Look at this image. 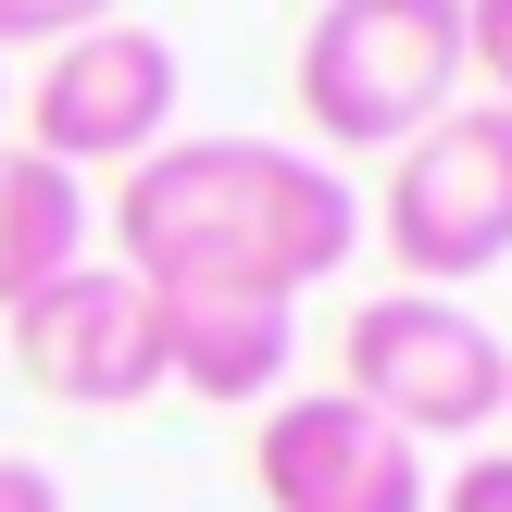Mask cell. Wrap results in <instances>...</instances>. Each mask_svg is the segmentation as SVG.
<instances>
[{
  "label": "cell",
  "mask_w": 512,
  "mask_h": 512,
  "mask_svg": "<svg viewBox=\"0 0 512 512\" xmlns=\"http://www.w3.org/2000/svg\"><path fill=\"white\" fill-rule=\"evenodd\" d=\"M113 238L138 288L300 300L363 250V188L300 138H163L150 163H125Z\"/></svg>",
  "instance_id": "cell-1"
},
{
  "label": "cell",
  "mask_w": 512,
  "mask_h": 512,
  "mask_svg": "<svg viewBox=\"0 0 512 512\" xmlns=\"http://www.w3.org/2000/svg\"><path fill=\"white\" fill-rule=\"evenodd\" d=\"M463 88V0H325L300 25L288 100L313 150H400Z\"/></svg>",
  "instance_id": "cell-2"
},
{
  "label": "cell",
  "mask_w": 512,
  "mask_h": 512,
  "mask_svg": "<svg viewBox=\"0 0 512 512\" xmlns=\"http://www.w3.org/2000/svg\"><path fill=\"white\" fill-rule=\"evenodd\" d=\"M375 238H388L400 288H438V300L512 263V113L500 100H450L425 138L388 150Z\"/></svg>",
  "instance_id": "cell-3"
},
{
  "label": "cell",
  "mask_w": 512,
  "mask_h": 512,
  "mask_svg": "<svg viewBox=\"0 0 512 512\" xmlns=\"http://www.w3.org/2000/svg\"><path fill=\"white\" fill-rule=\"evenodd\" d=\"M338 388L363 400V413H388L400 438H488L500 425V388H512V350L488 338V313H463V300H438V288H388V300H363L350 313V338H338Z\"/></svg>",
  "instance_id": "cell-4"
},
{
  "label": "cell",
  "mask_w": 512,
  "mask_h": 512,
  "mask_svg": "<svg viewBox=\"0 0 512 512\" xmlns=\"http://www.w3.org/2000/svg\"><path fill=\"white\" fill-rule=\"evenodd\" d=\"M175 88H188V75H175V38L138 25V13H113V25H88V38L38 50L25 150L63 163V175H88V163H150L163 125H175Z\"/></svg>",
  "instance_id": "cell-5"
},
{
  "label": "cell",
  "mask_w": 512,
  "mask_h": 512,
  "mask_svg": "<svg viewBox=\"0 0 512 512\" xmlns=\"http://www.w3.org/2000/svg\"><path fill=\"white\" fill-rule=\"evenodd\" d=\"M13 363L25 388L75 400V413H125V400H163V300L125 263H75L38 300H13Z\"/></svg>",
  "instance_id": "cell-6"
},
{
  "label": "cell",
  "mask_w": 512,
  "mask_h": 512,
  "mask_svg": "<svg viewBox=\"0 0 512 512\" xmlns=\"http://www.w3.org/2000/svg\"><path fill=\"white\" fill-rule=\"evenodd\" d=\"M250 488L263 512H425V450L350 388H300L250 438Z\"/></svg>",
  "instance_id": "cell-7"
},
{
  "label": "cell",
  "mask_w": 512,
  "mask_h": 512,
  "mask_svg": "<svg viewBox=\"0 0 512 512\" xmlns=\"http://www.w3.org/2000/svg\"><path fill=\"white\" fill-rule=\"evenodd\" d=\"M163 300V388L188 400H263L300 363V300H250V288H150Z\"/></svg>",
  "instance_id": "cell-8"
},
{
  "label": "cell",
  "mask_w": 512,
  "mask_h": 512,
  "mask_svg": "<svg viewBox=\"0 0 512 512\" xmlns=\"http://www.w3.org/2000/svg\"><path fill=\"white\" fill-rule=\"evenodd\" d=\"M88 263V188L38 150H0V313Z\"/></svg>",
  "instance_id": "cell-9"
},
{
  "label": "cell",
  "mask_w": 512,
  "mask_h": 512,
  "mask_svg": "<svg viewBox=\"0 0 512 512\" xmlns=\"http://www.w3.org/2000/svg\"><path fill=\"white\" fill-rule=\"evenodd\" d=\"M125 0H0V50H63L88 25H113Z\"/></svg>",
  "instance_id": "cell-10"
},
{
  "label": "cell",
  "mask_w": 512,
  "mask_h": 512,
  "mask_svg": "<svg viewBox=\"0 0 512 512\" xmlns=\"http://www.w3.org/2000/svg\"><path fill=\"white\" fill-rule=\"evenodd\" d=\"M463 75L512 113V0H463Z\"/></svg>",
  "instance_id": "cell-11"
},
{
  "label": "cell",
  "mask_w": 512,
  "mask_h": 512,
  "mask_svg": "<svg viewBox=\"0 0 512 512\" xmlns=\"http://www.w3.org/2000/svg\"><path fill=\"white\" fill-rule=\"evenodd\" d=\"M438 512H512V450H463L450 488H438Z\"/></svg>",
  "instance_id": "cell-12"
},
{
  "label": "cell",
  "mask_w": 512,
  "mask_h": 512,
  "mask_svg": "<svg viewBox=\"0 0 512 512\" xmlns=\"http://www.w3.org/2000/svg\"><path fill=\"white\" fill-rule=\"evenodd\" d=\"M0 512H63V475L25 463V450H0Z\"/></svg>",
  "instance_id": "cell-13"
},
{
  "label": "cell",
  "mask_w": 512,
  "mask_h": 512,
  "mask_svg": "<svg viewBox=\"0 0 512 512\" xmlns=\"http://www.w3.org/2000/svg\"><path fill=\"white\" fill-rule=\"evenodd\" d=\"M500 425H512V388H500Z\"/></svg>",
  "instance_id": "cell-14"
}]
</instances>
